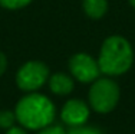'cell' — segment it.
Wrapping results in <instances>:
<instances>
[{
	"label": "cell",
	"mask_w": 135,
	"mask_h": 134,
	"mask_svg": "<svg viewBox=\"0 0 135 134\" xmlns=\"http://www.w3.org/2000/svg\"><path fill=\"white\" fill-rule=\"evenodd\" d=\"M119 87L111 76H99L91 85L88 94L89 105L99 114H108L119 103Z\"/></svg>",
	"instance_id": "3957f363"
},
{
	"label": "cell",
	"mask_w": 135,
	"mask_h": 134,
	"mask_svg": "<svg viewBox=\"0 0 135 134\" xmlns=\"http://www.w3.org/2000/svg\"><path fill=\"white\" fill-rule=\"evenodd\" d=\"M68 134H104L99 128L91 126H76V127H69Z\"/></svg>",
	"instance_id": "8fae6325"
},
{
	"label": "cell",
	"mask_w": 135,
	"mask_h": 134,
	"mask_svg": "<svg viewBox=\"0 0 135 134\" xmlns=\"http://www.w3.org/2000/svg\"><path fill=\"white\" fill-rule=\"evenodd\" d=\"M89 114H91V108L85 101L72 98L63 104L60 110V118L66 126L76 127L86 124V121L89 120Z\"/></svg>",
	"instance_id": "8992f818"
},
{
	"label": "cell",
	"mask_w": 135,
	"mask_h": 134,
	"mask_svg": "<svg viewBox=\"0 0 135 134\" xmlns=\"http://www.w3.org/2000/svg\"><path fill=\"white\" fill-rule=\"evenodd\" d=\"M128 2H129L131 7H132V9H135V0H128Z\"/></svg>",
	"instance_id": "9a60e30c"
},
{
	"label": "cell",
	"mask_w": 135,
	"mask_h": 134,
	"mask_svg": "<svg viewBox=\"0 0 135 134\" xmlns=\"http://www.w3.org/2000/svg\"><path fill=\"white\" fill-rule=\"evenodd\" d=\"M6 134H27V133L25 131L23 127H16V126H13V127H10V128L6 131Z\"/></svg>",
	"instance_id": "5bb4252c"
},
{
	"label": "cell",
	"mask_w": 135,
	"mask_h": 134,
	"mask_svg": "<svg viewBox=\"0 0 135 134\" xmlns=\"http://www.w3.org/2000/svg\"><path fill=\"white\" fill-rule=\"evenodd\" d=\"M83 12L88 17L98 20L102 19L108 12V0H83L82 2Z\"/></svg>",
	"instance_id": "ba28073f"
},
{
	"label": "cell",
	"mask_w": 135,
	"mask_h": 134,
	"mask_svg": "<svg viewBox=\"0 0 135 134\" xmlns=\"http://www.w3.org/2000/svg\"><path fill=\"white\" fill-rule=\"evenodd\" d=\"M68 66H69L70 75L76 81L83 82V84H92L102 74L98 59L85 52H78L72 55L68 62Z\"/></svg>",
	"instance_id": "5b68a950"
},
{
	"label": "cell",
	"mask_w": 135,
	"mask_h": 134,
	"mask_svg": "<svg viewBox=\"0 0 135 134\" xmlns=\"http://www.w3.org/2000/svg\"><path fill=\"white\" fill-rule=\"evenodd\" d=\"M96 59L104 75L119 76L131 69L134 50L127 38L121 35H111L102 42Z\"/></svg>",
	"instance_id": "7a4b0ae2"
},
{
	"label": "cell",
	"mask_w": 135,
	"mask_h": 134,
	"mask_svg": "<svg viewBox=\"0 0 135 134\" xmlns=\"http://www.w3.org/2000/svg\"><path fill=\"white\" fill-rule=\"evenodd\" d=\"M37 134H68V131L62 126H52V124H50V126L39 130Z\"/></svg>",
	"instance_id": "7c38bea8"
},
{
	"label": "cell",
	"mask_w": 135,
	"mask_h": 134,
	"mask_svg": "<svg viewBox=\"0 0 135 134\" xmlns=\"http://www.w3.org/2000/svg\"><path fill=\"white\" fill-rule=\"evenodd\" d=\"M47 84L55 95H69L75 88L73 76L65 74V72H56V74L49 75Z\"/></svg>",
	"instance_id": "52a82bcc"
},
{
	"label": "cell",
	"mask_w": 135,
	"mask_h": 134,
	"mask_svg": "<svg viewBox=\"0 0 135 134\" xmlns=\"http://www.w3.org/2000/svg\"><path fill=\"white\" fill-rule=\"evenodd\" d=\"M15 123H17L15 111L10 110H0V128L9 130L10 127L15 126Z\"/></svg>",
	"instance_id": "9c48e42d"
},
{
	"label": "cell",
	"mask_w": 135,
	"mask_h": 134,
	"mask_svg": "<svg viewBox=\"0 0 135 134\" xmlns=\"http://www.w3.org/2000/svg\"><path fill=\"white\" fill-rule=\"evenodd\" d=\"M32 3V0H0V6L7 10H20Z\"/></svg>",
	"instance_id": "30bf717a"
},
{
	"label": "cell",
	"mask_w": 135,
	"mask_h": 134,
	"mask_svg": "<svg viewBox=\"0 0 135 134\" xmlns=\"http://www.w3.org/2000/svg\"><path fill=\"white\" fill-rule=\"evenodd\" d=\"M15 114L17 123L23 128L39 131L53 123L56 117V108L46 95L27 92L17 101Z\"/></svg>",
	"instance_id": "6da1fadb"
},
{
	"label": "cell",
	"mask_w": 135,
	"mask_h": 134,
	"mask_svg": "<svg viewBox=\"0 0 135 134\" xmlns=\"http://www.w3.org/2000/svg\"><path fill=\"white\" fill-rule=\"evenodd\" d=\"M49 68L42 61H27L16 72V85L25 92H36L49 79Z\"/></svg>",
	"instance_id": "277c9868"
},
{
	"label": "cell",
	"mask_w": 135,
	"mask_h": 134,
	"mask_svg": "<svg viewBox=\"0 0 135 134\" xmlns=\"http://www.w3.org/2000/svg\"><path fill=\"white\" fill-rule=\"evenodd\" d=\"M6 69H7V58H6V55L0 50V76L6 72Z\"/></svg>",
	"instance_id": "4fadbf2b"
}]
</instances>
